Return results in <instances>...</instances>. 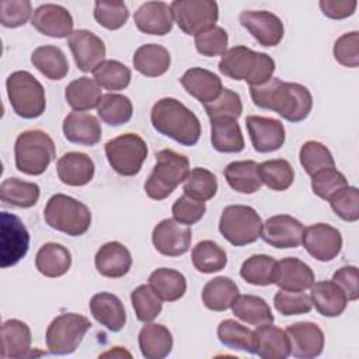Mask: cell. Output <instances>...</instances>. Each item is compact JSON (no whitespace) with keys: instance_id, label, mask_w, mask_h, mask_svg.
Masks as SVG:
<instances>
[{"instance_id":"1","label":"cell","mask_w":359,"mask_h":359,"mask_svg":"<svg viewBox=\"0 0 359 359\" xmlns=\"http://www.w3.org/2000/svg\"><path fill=\"white\" fill-rule=\"evenodd\" d=\"M250 94L255 107L273 111L293 123L304 121L313 108V97L307 87L276 77L250 87Z\"/></svg>"},{"instance_id":"2","label":"cell","mask_w":359,"mask_h":359,"mask_svg":"<svg viewBox=\"0 0 359 359\" xmlns=\"http://www.w3.org/2000/svg\"><path fill=\"white\" fill-rule=\"evenodd\" d=\"M153 128L182 146H195L201 137L198 116L175 98L158 100L150 114Z\"/></svg>"},{"instance_id":"3","label":"cell","mask_w":359,"mask_h":359,"mask_svg":"<svg viewBox=\"0 0 359 359\" xmlns=\"http://www.w3.org/2000/svg\"><path fill=\"white\" fill-rule=\"evenodd\" d=\"M219 70L233 80H244L250 87H255L272 79L275 60L264 52H255L247 46H233L222 55Z\"/></svg>"},{"instance_id":"4","label":"cell","mask_w":359,"mask_h":359,"mask_svg":"<svg viewBox=\"0 0 359 359\" xmlns=\"http://www.w3.org/2000/svg\"><path fill=\"white\" fill-rule=\"evenodd\" d=\"M189 172V160L171 149L156 154V165L144 182V192L150 199L163 201L182 184Z\"/></svg>"},{"instance_id":"5","label":"cell","mask_w":359,"mask_h":359,"mask_svg":"<svg viewBox=\"0 0 359 359\" xmlns=\"http://www.w3.org/2000/svg\"><path fill=\"white\" fill-rule=\"evenodd\" d=\"M43 217L49 227L72 237L83 236L91 226V212L87 205L65 194H55L48 199Z\"/></svg>"},{"instance_id":"6","label":"cell","mask_w":359,"mask_h":359,"mask_svg":"<svg viewBox=\"0 0 359 359\" xmlns=\"http://www.w3.org/2000/svg\"><path fill=\"white\" fill-rule=\"evenodd\" d=\"M15 167L27 175H41L56 157L52 137L39 129L18 135L14 144Z\"/></svg>"},{"instance_id":"7","label":"cell","mask_w":359,"mask_h":359,"mask_svg":"<svg viewBox=\"0 0 359 359\" xmlns=\"http://www.w3.org/2000/svg\"><path fill=\"white\" fill-rule=\"evenodd\" d=\"M6 88L11 108L18 116L34 119L45 112V90L31 73L25 70L11 73L6 80Z\"/></svg>"},{"instance_id":"8","label":"cell","mask_w":359,"mask_h":359,"mask_svg":"<svg viewBox=\"0 0 359 359\" xmlns=\"http://www.w3.org/2000/svg\"><path fill=\"white\" fill-rule=\"evenodd\" d=\"M262 220L257 210L247 205H229L219 220V231L233 245L243 247L261 237Z\"/></svg>"},{"instance_id":"9","label":"cell","mask_w":359,"mask_h":359,"mask_svg":"<svg viewBox=\"0 0 359 359\" xmlns=\"http://www.w3.org/2000/svg\"><path fill=\"white\" fill-rule=\"evenodd\" d=\"M91 328L87 317L77 313H65L52 320L46 330V346L53 355L73 353Z\"/></svg>"},{"instance_id":"10","label":"cell","mask_w":359,"mask_h":359,"mask_svg":"<svg viewBox=\"0 0 359 359\" xmlns=\"http://www.w3.org/2000/svg\"><path fill=\"white\" fill-rule=\"evenodd\" d=\"M105 156L115 172L133 177L147 157V144L136 133H123L105 143Z\"/></svg>"},{"instance_id":"11","label":"cell","mask_w":359,"mask_h":359,"mask_svg":"<svg viewBox=\"0 0 359 359\" xmlns=\"http://www.w3.org/2000/svg\"><path fill=\"white\" fill-rule=\"evenodd\" d=\"M170 7L174 21L187 35H196L219 20V7L213 0H175Z\"/></svg>"},{"instance_id":"12","label":"cell","mask_w":359,"mask_h":359,"mask_svg":"<svg viewBox=\"0 0 359 359\" xmlns=\"http://www.w3.org/2000/svg\"><path fill=\"white\" fill-rule=\"evenodd\" d=\"M29 247V233L20 217L13 213L1 212L0 236V265L8 268L20 262Z\"/></svg>"},{"instance_id":"13","label":"cell","mask_w":359,"mask_h":359,"mask_svg":"<svg viewBox=\"0 0 359 359\" xmlns=\"http://www.w3.org/2000/svg\"><path fill=\"white\" fill-rule=\"evenodd\" d=\"M302 244L314 259L328 262L341 252L342 236L338 229L327 223H316L304 227Z\"/></svg>"},{"instance_id":"14","label":"cell","mask_w":359,"mask_h":359,"mask_svg":"<svg viewBox=\"0 0 359 359\" xmlns=\"http://www.w3.org/2000/svg\"><path fill=\"white\" fill-rule=\"evenodd\" d=\"M151 241L160 254L180 257L189 250L192 231L189 226H184L174 219H164L153 229Z\"/></svg>"},{"instance_id":"15","label":"cell","mask_w":359,"mask_h":359,"mask_svg":"<svg viewBox=\"0 0 359 359\" xmlns=\"http://www.w3.org/2000/svg\"><path fill=\"white\" fill-rule=\"evenodd\" d=\"M304 226L293 216L275 215L262 223L261 238L275 248H296L302 244Z\"/></svg>"},{"instance_id":"16","label":"cell","mask_w":359,"mask_h":359,"mask_svg":"<svg viewBox=\"0 0 359 359\" xmlns=\"http://www.w3.org/2000/svg\"><path fill=\"white\" fill-rule=\"evenodd\" d=\"M238 20L262 46H276L283 38V22L273 13L265 10H245L240 14Z\"/></svg>"},{"instance_id":"17","label":"cell","mask_w":359,"mask_h":359,"mask_svg":"<svg viewBox=\"0 0 359 359\" xmlns=\"http://www.w3.org/2000/svg\"><path fill=\"white\" fill-rule=\"evenodd\" d=\"M285 332L289 339L292 356L299 359H313L321 355L324 348V334L316 323H294L287 325Z\"/></svg>"},{"instance_id":"18","label":"cell","mask_w":359,"mask_h":359,"mask_svg":"<svg viewBox=\"0 0 359 359\" xmlns=\"http://www.w3.org/2000/svg\"><path fill=\"white\" fill-rule=\"evenodd\" d=\"M67 45L73 53L77 67L84 72H94V69L104 62L105 45L100 36L88 29H76L67 38Z\"/></svg>"},{"instance_id":"19","label":"cell","mask_w":359,"mask_h":359,"mask_svg":"<svg viewBox=\"0 0 359 359\" xmlns=\"http://www.w3.org/2000/svg\"><path fill=\"white\" fill-rule=\"evenodd\" d=\"M245 126L252 147L258 153L275 151L285 143V128L278 119L250 115L245 118Z\"/></svg>"},{"instance_id":"20","label":"cell","mask_w":359,"mask_h":359,"mask_svg":"<svg viewBox=\"0 0 359 359\" xmlns=\"http://www.w3.org/2000/svg\"><path fill=\"white\" fill-rule=\"evenodd\" d=\"M31 24L38 32L50 38H69L74 25L72 14L63 6L53 3L39 6L31 17Z\"/></svg>"},{"instance_id":"21","label":"cell","mask_w":359,"mask_h":359,"mask_svg":"<svg viewBox=\"0 0 359 359\" xmlns=\"http://www.w3.org/2000/svg\"><path fill=\"white\" fill-rule=\"evenodd\" d=\"M139 31L149 35H165L172 29L171 7L164 1H146L133 15Z\"/></svg>"},{"instance_id":"22","label":"cell","mask_w":359,"mask_h":359,"mask_svg":"<svg viewBox=\"0 0 359 359\" xmlns=\"http://www.w3.org/2000/svg\"><path fill=\"white\" fill-rule=\"evenodd\" d=\"M63 135L74 144L94 146L101 140L102 129L98 119L88 114L73 111L63 119Z\"/></svg>"},{"instance_id":"23","label":"cell","mask_w":359,"mask_h":359,"mask_svg":"<svg viewBox=\"0 0 359 359\" xmlns=\"http://www.w3.org/2000/svg\"><path fill=\"white\" fill-rule=\"evenodd\" d=\"M59 180L69 187L87 185L94 177V161L80 151H69L56 163Z\"/></svg>"},{"instance_id":"24","label":"cell","mask_w":359,"mask_h":359,"mask_svg":"<svg viewBox=\"0 0 359 359\" xmlns=\"http://www.w3.org/2000/svg\"><path fill=\"white\" fill-rule=\"evenodd\" d=\"M94 262L100 275L105 278H122L132 266V255L122 243L109 241L100 247Z\"/></svg>"},{"instance_id":"25","label":"cell","mask_w":359,"mask_h":359,"mask_svg":"<svg viewBox=\"0 0 359 359\" xmlns=\"http://www.w3.org/2000/svg\"><path fill=\"white\" fill-rule=\"evenodd\" d=\"M313 269L299 258L287 257L278 261V273L275 285L282 290L304 292L314 283Z\"/></svg>"},{"instance_id":"26","label":"cell","mask_w":359,"mask_h":359,"mask_svg":"<svg viewBox=\"0 0 359 359\" xmlns=\"http://www.w3.org/2000/svg\"><path fill=\"white\" fill-rule=\"evenodd\" d=\"M180 81L187 93L202 104H208L216 100L223 90L220 77L213 72L202 67H192L187 70L181 76Z\"/></svg>"},{"instance_id":"27","label":"cell","mask_w":359,"mask_h":359,"mask_svg":"<svg viewBox=\"0 0 359 359\" xmlns=\"http://www.w3.org/2000/svg\"><path fill=\"white\" fill-rule=\"evenodd\" d=\"M93 317L112 332L121 331L126 324V311L121 299L112 293H95L90 300Z\"/></svg>"},{"instance_id":"28","label":"cell","mask_w":359,"mask_h":359,"mask_svg":"<svg viewBox=\"0 0 359 359\" xmlns=\"http://www.w3.org/2000/svg\"><path fill=\"white\" fill-rule=\"evenodd\" d=\"M311 289V303L324 317H338L344 313L348 299L344 290L334 280L314 282Z\"/></svg>"},{"instance_id":"29","label":"cell","mask_w":359,"mask_h":359,"mask_svg":"<svg viewBox=\"0 0 359 359\" xmlns=\"http://www.w3.org/2000/svg\"><path fill=\"white\" fill-rule=\"evenodd\" d=\"M31 330L17 318H11L1 325V358L17 359L29 355L31 351Z\"/></svg>"},{"instance_id":"30","label":"cell","mask_w":359,"mask_h":359,"mask_svg":"<svg viewBox=\"0 0 359 359\" xmlns=\"http://www.w3.org/2000/svg\"><path fill=\"white\" fill-rule=\"evenodd\" d=\"M172 335L163 324L146 323L139 332V348L146 359H163L172 351Z\"/></svg>"},{"instance_id":"31","label":"cell","mask_w":359,"mask_h":359,"mask_svg":"<svg viewBox=\"0 0 359 359\" xmlns=\"http://www.w3.org/2000/svg\"><path fill=\"white\" fill-rule=\"evenodd\" d=\"M135 70L146 77L163 76L171 65L170 52L158 43H146L135 50L132 59Z\"/></svg>"},{"instance_id":"32","label":"cell","mask_w":359,"mask_h":359,"mask_svg":"<svg viewBox=\"0 0 359 359\" xmlns=\"http://www.w3.org/2000/svg\"><path fill=\"white\" fill-rule=\"evenodd\" d=\"M210 142L220 153H238L244 149V137L237 119H210Z\"/></svg>"},{"instance_id":"33","label":"cell","mask_w":359,"mask_h":359,"mask_svg":"<svg viewBox=\"0 0 359 359\" xmlns=\"http://www.w3.org/2000/svg\"><path fill=\"white\" fill-rule=\"evenodd\" d=\"M257 337V352L259 358L264 359H286L290 355L289 339L286 332L269 324L258 325L255 330Z\"/></svg>"},{"instance_id":"34","label":"cell","mask_w":359,"mask_h":359,"mask_svg":"<svg viewBox=\"0 0 359 359\" xmlns=\"http://www.w3.org/2000/svg\"><path fill=\"white\" fill-rule=\"evenodd\" d=\"M72 265L70 251L57 243L43 244L35 257V266L39 273L48 278H59L65 275Z\"/></svg>"},{"instance_id":"35","label":"cell","mask_w":359,"mask_h":359,"mask_svg":"<svg viewBox=\"0 0 359 359\" xmlns=\"http://www.w3.org/2000/svg\"><path fill=\"white\" fill-rule=\"evenodd\" d=\"M223 174L227 184L240 194L251 195L262 187V181L258 175V164L254 160L231 161L226 165Z\"/></svg>"},{"instance_id":"36","label":"cell","mask_w":359,"mask_h":359,"mask_svg":"<svg viewBox=\"0 0 359 359\" xmlns=\"http://www.w3.org/2000/svg\"><path fill=\"white\" fill-rule=\"evenodd\" d=\"M65 98L74 111H88L98 108L102 98L101 87L94 79L87 76L70 81L65 90Z\"/></svg>"},{"instance_id":"37","label":"cell","mask_w":359,"mask_h":359,"mask_svg":"<svg viewBox=\"0 0 359 359\" xmlns=\"http://www.w3.org/2000/svg\"><path fill=\"white\" fill-rule=\"evenodd\" d=\"M233 314L250 325H262L273 323V314L269 304L255 294H238L233 302Z\"/></svg>"},{"instance_id":"38","label":"cell","mask_w":359,"mask_h":359,"mask_svg":"<svg viewBox=\"0 0 359 359\" xmlns=\"http://www.w3.org/2000/svg\"><path fill=\"white\" fill-rule=\"evenodd\" d=\"M238 296L236 282L227 276H217L210 279L202 290L203 304L213 311H224L231 307Z\"/></svg>"},{"instance_id":"39","label":"cell","mask_w":359,"mask_h":359,"mask_svg":"<svg viewBox=\"0 0 359 359\" xmlns=\"http://www.w3.org/2000/svg\"><path fill=\"white\" fill-rule=\"evenodd\" d=\"M278 273V261L265 254H255L247 258L241 268L240 276L250 285L268 286L273 285Z\"/></svg>"},{"instance_id":"40","label":"cell","mask_w":359,"mask_h":359,"mask_svg":"<svg viewBox=\"0 0 359 359\" xmlns=\"http://www.w3.org/2000/svg\"><path fill=\"white\" fill-rule=\"evenodd\" d=\"M31 63L49 80H62L69 73L63 50L53 45L38 46L31 55Z\"/></svg>"},{"instance_id":"41","label":"cell","mask_w":359,"mask_h":359,"mask_svg":"<svg viewBox=\"0 0 359 359\" xmlns=\"http://www.w3.org/2000/svg\"><path fill=\"white\" fill-rule=\"evenodd\" d=\"M219 341L234 351H244L255 355L257 352V337L255 331L237 323L236 320L227 318L217 325Z\"/></svg>"},{"instance_id":"42","label":"cell","mask_w":359,"mask_h":359,"mask_svg":"<svg viewBox=\"0 0 359 359\" xmlns=\"http://www.w3.org/2000/svg\"><path fill=\"white\" fill-rule=\"evenodd\" d=\"M149 285L163 302L180 300L187 292L185 276L171 268H158L149 276Z\"/></svg>"},{"instance_id":"43","label":"cell","mask_w":359,"mask_h":359,"mask_svg":"<svg viewBox=\"0 0 359 359\" xmlns=\"http://www.w3.org/2000/svg\"><path fill=\"white\" fill-rule=\"evenodd\" d=\"M41 189L35 182L20 178H7L0 185V198L4 203L17 208H31L36 205Z\"/></svg>"},{"instance_id":"44","label":"cell","mask_w":359,"mask_h":359,"mask_svg":"<svg viewBox=\"0 0 359 359\" xmlns=\"http://www.w3.org/2000/svg\"><path fill=\"white\" fill-rule=\"evenodd\" d=\"M192 264L202 273H213L227 265L226 251L212 240L199 241L192 250Z\"/></svg>"},{"instance_id":"45","label":"cell","mask_w":359,"mask_h":359,"mask_svg":"<svg viewBox=\"0 0 359 359\" xmlns=\"http://www.w3.org/2000/svg\"><path fill=\"white\" fill-rule=\"evenodd\" d=\"M101 121L111 126H121L130 121L133 114L132 101L122 94L108 93L102 95L97 108Z\"/></svg>"},{"instance_id":"46","label":"cell","mask_w":359,"mask_h":359,"mask_svg":"<svg viewBox=\"0 0 359 359\" xmlns=\"http://www.w3.org/2000/svg\"><path fill=\"white\" fill-rule=\"evenodd\" d=\"M97 84L109 91H119L130 83V69L118 60H104L93 72Z\"/></svg>"},{"instance_id":"47","label":"cell","mask_w":359,"mask_h":359,"mask_svg":"<svg viewBox=\"0 0 359 359\" xmlns=\"http://www.w3.org/2000/svg\"><path fill=\"white\" fill-rule=\"evenodd\" d=\"M258 175L268 188L286 191L294 180V170L287 160L275 158L258 164Z\"/></svg>"},{"instance_id":"48","label":"cell","mask_w":359,"mask_h":359,"mask_svg":"<svg viewBox=\"0 0 359 359\" xmlns=\"http://www.w3.org/2000/svg\"><path fill=\"white\" fill-rule=\"evenodd\" d=\"M182 189L185 195L196 201L206 202L217 192V178L212 171L202 167H195L189 170Z\"/></svg>"},{"instance_id":"49","label":"cell","mask_w":359,"mask_h":359,"mask_svg":"<svg viewBox=\"0 0 359 359\" xmlns=\"http://www.w3.org/2000/svg\"><path fill=\"white\" fill-rule=\"evenodd\" d=\"M130 302L136 314V318L142 323H151L163 309L161 297L154 289L147 285H139L130 293Z\"/></svg>"},{"instance_id":"50","label":"cell","mask_w":359,"mask_h":359,"mask_svg":"<svg viewBox=\"0 0 359 359\" xmlns=\"http://www.w3.org/2000/svg\"><path fill=\"white\" fill-rule=\"evenodd\" d=\"M299 160L310 177L323 170L335 167V160L328 147L316 140H309L302 146Z\"/></svg>"},{"instance_id":"51","label":"cell","mask_w":359,"mask_h":359,"mask_svg":"<svg viewBox=\"0 0 359 359\" xmlns=\"http://www.w3.org/2000/svg\"><path fill=\"white\" fill-rule=\"evenodd\" d=\"M203 108L209 119H216V118L238 119L243 112V102L240 95L236 91L223 88L219 97L208 104H203Z\"/></svg>"},{"instance_id":"52","label":"cell","mask_w":359,"mask_h":359,"mask_svg":"<svg viewBox=\"0 0 359 359\" xmlns=\"http://www.w3.org/2000/svg\"><path fill=\"white\" fill-rule=\"evenodd\" d=\"M94 18L101 27L115 31L126 24L129 10L122 1H95Z\"/></svg>"},{"instance_id":"53","label":"cell","mask_w":359,"mask_h":359,"mask_svg":"<svg viewBox=\"0 0 359 359\" xmlns=\"http://www.w3.org/2000/svg\"><path fill=\"white\" fill-rule=\"evenodd\" d=\"M227 32L217 25L206 28L195 35V48L203 56H219L227 50Z\"/></svg>"},{"instance_id":"54","label":"cell","mask_w":359,"mask_h":359,"mask_svg":"<svg viewBox=\"0 0 359 359\" xmlns=\"http://www.w3.org/2000/svg\"><path fill=\"white\" fill-rule=\"evenodd\" d=\"M345 187H348V180L335 167L323 170L311 177L313 192L325 201H330L338 191Z\"/></svg>"},{"instance_id":"55","label":"cell","mask_w":359,"mask_h":359,"mask_svg":"<svg viewBox=\"0 0 359 359\" xmlns=\"http://www.w3.org/2000/svg\"><path fill=\"white\" fill-rule=\"evenodd\" d=\"M273 306L282 316H299L311 311L313 303L310 294L304 292H289L279 289V292H276L273 296Z\"/></svg>"},{"instance_id":"56","label":"cell","mask_w":359,"mask_h":359,"mask_svg":"<svg viewBox=\"0 0 359 359\" xmlns=\"http://www.w3.org/2000/svg\"><path fill=\"white\" fill-rule=\"evenodd\" d=\"M330 206L337 216L345 222H356L359 219V191L356 187H345L331 199Z\"/></svg>"},{"instance_id":"57","label":"cell","mask_w":359,"mask_h":359,"mask_svg":"<svg viewBox=\"0 0 359 359\" xmlns=\"http://www.w3.org/2000/svg\"><path fill=\"white\" fill-rule=\"evenodd\" d=\"M32 13L28 0H3L0 3V22L6 28H17L24 25Z\"/></svg>"},{"instance_id":"58","label":"cell","mask_w":359,"mask_h":359,"mask_svg":"<svg viewBox=\"0 0 359 359\" xmlns=\"http://www.w3.org/2000/svg\"><path fill=\"white\" fill-rule=\"evenodd\" d=\"M334 57L345 67L359 66V32L352 31L341 35L334 43Z\"/></svg>"},{"instance_id":"59","label":"cell","mask_w":359,"mask_h":359,"mask_svg":"<svg viewBox=\"0 0 359 359\" xmlns=\"http://www.w3.org/2000/svg\"><path fill=\"white\" fill-rule=\"evenodd\" d=\"M172 217L184 226H192L206 213L205 202L196 201L188 195L180 196L172 205Z\"/></svg>"},{"instance_id":"60","label":"cell","mask_w":359,"mask_h":359,"mask_svg":"<svg viewBox=\"0 0 359 359\" xmlns=\"http://www.w3.org/2000/svg\"><path fill=\"white\" fill-rule=\"evenodd\" d=\"M345 293L346 299L355 302L359 299V275L355 265H346L334 272L332 279Z\"/></svg>"},{"instance_id":"61","label":"cell","mask_w":359,"mask_h":359,"mask_svg":"<svg viewBox=\"0 0 359 359\" xmlns=\"http://www.w3.org/2000/svg\"><path fill=\"white\" fill-rule=\"evenodd\" d=\"M323 14L332 20H342L351 17L356 7V0H320L318 3Z\"/></svg>"}]
</instances>
